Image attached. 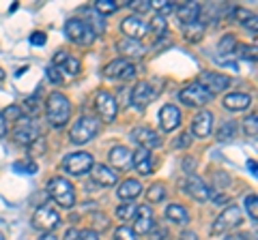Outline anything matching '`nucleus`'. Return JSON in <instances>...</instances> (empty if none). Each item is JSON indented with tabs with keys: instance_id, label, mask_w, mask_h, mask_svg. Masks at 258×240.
<instances>
[{
	"instance_id": "obj_31",
	"label": "nucleus",
	"mask_w": 258,
	"mask_h": 240,
	"mask_svg": "<svg viewBox=\"0 0 258 240\" xmlns=\"http://www.w3.org/2000/svg\"><path fill=\"white\" fill-rule=\"evenodd\" d=\"M164 197H166V187L161 185V182L151 185V189L147 191V199H149V202H161Z\"/></svg>"
},
{
	"instance_id": "obj_40",
	"label": "nucleus",
	"mask_w": 258,
	"mask_h": 240,
	"mask_svg": "<svg viewBox=\"0 0 258 240\" xmlns=\"http://www.w3.org/2000/svg\"><path fill=\"white\" fill-rule=\"evenodd\" d=\"M149 238L151 240H166L168 238V229L164 225H153L149 231Z\"/></svg>"
},
{
	"instance_id": "obj_3",
	"label": "nucleus",
	"mask_w": 258,
	"mask_h": 240,
	"mask_svg": "<svg viewBox=\"0 0 258 240\" xmlns=\"http://www.w3.org/2000/svg\"><path fill=\"white\" fill-rule=\"evenodd\" d=\"M97 131H99V123L91 116H82V118H78V123H74V127H71L69 140L74 144H78V146H82V144L91 142L95 138Z\"/></svg>"
},
{
	"instance_id": "obj_37",
	"label": "nucleus",
	"mask_w": 258,
	"mask_h": 240,
	"mask_svg": "<svg viewBox=\"0 0 258 240\" xmlns=\"http://www.w3.org/2000/svg\"><path fill=\"white\" fill-rule=\"evenodd\" d=\"M114 240H136V234H134V229L129 225H120L114 231Z\"/></svg>"
},
{
	"instance_id": "obj_2",
	"label": "nucleus",
	"mask_w": 258,
	"mask_h": 240,
	"mask_svg": "<svg viewBox=\"0 0 258 240\" xmlns=\"http://www.w3.org/2000/svg\"><path fill=\"white\" fill-rule=\"evenodd\" d=\"M47 191H50L52 199L60 208H71L76 204V191H74V187H71V182L67 178H60V176L52 178L50 185H47Z\"/></svg>"
},
{
	"instance_id": "obj_41",
	"label": "nucleus",
	"mask_w": 258,
	"mask_h": 240,
	"mask_svg": "<svg viewBox=\"0 0 258 240\" xmlns=\"http://www.w3.org/2000/svg\"><path fill=\"white\" fill-rule=\"evenodd\" d=\"M62 69L67 71L69 75H78V73H80V62H78L76 58H71V56H69V58L62 62Z\"/></svg>"
},
{
	"instance_id": "obj_52",
	"label": "nucleus",
	"mask_w": 258,
	"mask_h": 240,
	"mask_svg": "<svg viewBox=\"0 0 258 240\" xmlns=\"http://www.w3.org/2000/svg\"><path fill=\"white\" fill-rule=\"evenodd\" d=\"M179 240H198V234H194V231H189V229H185V231H181V236H179Z\"/></svg>"
},
{
	"instance_id": "obj_8",
	"label": "nucleus",
	"mask_w": 258,
	"mask_h": 240,
	"mask_svg": "<svg viewBox=\"0 0 258 240\" xmlns=\"http://www.w3.org/2000/svg\"><path fill=\"white\" fill-rule=\"evenodd\" d=\"M60 214L50 206H39L35 214H32V225L41 231H52L54 227H58Z\"/></svg>"
},
{
	"instance_id": "obj_14",
	"label": "nucleus",
	"mask_w": 258,
	"mask_h": 240,
	"mask_svg": "<svg viewBox=\"0 0 258 240\" xmlns=\"http://www.w3.org/2000/svg\"><path fill=\"white\" fill-rule=\"evenodd\" d=\"M132 140L136 144H140V148H157L159 144H161V138H159V133H155L153 129H149V127H136V129L132 131Z\"/></svg>"
},
{
	"instance_id": "obj_24",
	"label": "nucleus",
	"mask_w": 258,
	"mask_h": 240,
	"mask_svg": "<svg viewBox=\"0 0 258 240\" xmlns=\"http://www.w3.org/2000/svg\"><path fill=\"white\" fill-rule=\"evenodd\" d=\"M176 15H179V22L183 24V26L198 22L200 5H198V3H194V0H189V3H183L181 7H176Z\"/></svg>"
},
{
	"instance_id": "obj_15",
	"label": "nucleus",
	"mask_w": 258,
	"mask_h": 240,
	"mask_svg": "<svg viewBox=\"0 0 258 240\" xmlns=\"http://www.w3.org/2000/svg\"><path fill=\"white\" fill-rule=\"evenodd\" d=\"M106 75L108 77H116V79H125V82H127V79H134L136 67L129 60L118 58V60H112L110 65L106 67Z\"/></svg>"
},
{
	"instance_id": "obj_33",
	"label": "nucleus",
	"mask_w": 258,
	"mask_h": 240,
	"mask_svg": "<svg viewBox=\"0 0 258 240\" xmlns=\"http://www.w3.org/2000/svg\"><path fill=\"white\" fill-rule=\"evenodd\" d=\"M235 45H237L235 35H224L222 41H220V45H217V52H220V54H232Z\"/></svg>"
},
{
	"instance_id": "obj_47",
	"label": "nucleus",
	"mask_w": 258,
	"mask_h": 240,
	"mask_svg": "<svg viewBox=\"0 0 258 240\" xmlns=\"http://www.w3.org/2000/svg\"><path fill=\"white\" fill-rule=\"evenodd\" d=\"M45 41H47L45 33H39V30H37V33L30 35V43H32V45H45Z\"/></svg>"
},
{
	"instance_id": "obj_12",
	"label": "nucleus",
	"mask_w": 258,
	"mask_h": 240,
	"mask_svg": "<svg viewBox=\"0 0 258 240\" xmlns=\"http://www.w3.org/2000/svg\"><path fill=\"white\" fill-rule=\"evenodd\" d=\"M120 30L125 33V39H134V41H140V39L147 35V22H142L138 15H129L120 24Z\"/></svg>"
},
{
	"instance_id": "obj_49",
	"label": "nucleus",
	"mask_w": 258,
	"mask_h": 240,
	"mask_svg": "<svg viewBox=\"0 0 258 240\" xmlns=\"http://www.w3.org/2000/svg\"><path fill=\"white\" fill-rule=\"evenodd\" d=\"M67 58H69V54H67V52H62V50H60V52H56V54H54V67H62V62L67 60Z\"/></svg>"
},
{
	"instance_id": "obj_56",
	"label": "nucleus",
	"mask_w": 258,
	"mask_h": 240,
	"mask_svg": "<svg viewBox=\"0 0 258 240\" xmlns=\"http://www.w3.org/2000/svg\"><path fill=\"white\" fill-rule=\"evenodd\" d=\"M41 240H58V238H56V236H54V234H45V236H43V238H41Z\"/></svg>"
},
{
	"instance_id": "obj_22",
	"label": "nucleus",
	"mask_w": 258,
	"mask_h": 240,
	"mask_svg": "<svg viewBox=\"0 0 258 240\" xmlns=\"http://www.w3.org/2000/svg\"><path fill=\"white\" fill-rule=\"evenodd\" d=\"M108 159L112 167H118V170H129L132 167V153H129V148L125 146H114L108 153Z\"/></svg>"
},
{
	"instance_id": "obj_28",
	"label": "nucleus",
	"mask_w": 258,
	"mask_h": 240,
	"mask_svg": "<svg viewBox=\"0 0 258 240\" xmlns=\"http://www.w3.org/2000/svg\"><path fill=\"white\" fill-rule=\"evenodd\" d=\"M203 33H205V24L203 22H194V24L183 26V35H185L187 41H200V39H203Z\"/></svg>"
},
{
	"instance_id": "obj_4",
	"label": "nucleus",
	"mask_w": 258,
	"mask_h": 240,
	"mask_svg": "<svg viewBox=\"0 0 258 240\" xmlns=\"http://www.w3.org/2000/svg\"><path fill=\"white\" fill-rule=\"evenodd\" d=\"M64 33H67V37L78 45H91L97 39V35L93 33V28L88 26V22L80 20V18L69 20L67 24H64Z\"/></svg>"
},
{
	"instance_id": "obj_30",
	"label": "nucleus",
	"mask_w": 258,
	"mask_h": 240,
	"mask_svg": "<svg viewBox=\"0 0 258 240\" xmlns=\"http://www.w3.org/2000/svg\"><path fill=\"white\" fill-rule=\"evenodd\" d=\"M235 133H237V125L228 120V123H224L220 127V131H217V140H220V142H228V140L235 138Z\"/></svg>"
},
{
	"instance_id": "obj_57",
	"label": "nucleus",
	"mask_w": 258,
	"mask_h": 240,
	"mask_svg": "<svg viewBox=\"0 0 258 240\" xmlns=\"http://www.w3.org/2000/svg\"><path fill=\"white\" fill-rule=\"evenodd\" d=\"M0 79H5V71L3 69H0Z\"/></svg>"
},
{
	"instance_id": "obj_44",
	"label": "nucleus",
	"mask_w": 258,
	"mask_h": 240,
	"mask_svg": "<svg viewBox=\"0 0 258 240\" xmlns=\"http://www.w3.org/2000/svg\"><path fill=\"white\" fill-rule=\"evenodd\" d=\"M136 13H149L151 11V3H147V0H136V3H127Z\"/></svg>"
},
{
	"instance_id": "obj_25",
	"label": "nucleus",
	"mask_w": 258,
	"mask_h": 240,
	"mask_svg": "<svg viewBox=\"0 0 258 240\" xmlns=\"http://www.w3.org/2000/svg\"><path fill=\"white\" fill-rule=\"evenodd\" d=\"M224 105L226 109H232V111H241L252 105V97L243 92H232V94H226L224 97Z\"/></svg>"
},
{
	"instance_id": "obj_32",
	"label": "nucleus",
	"mask_w": 258,
	"mask_h": 240,
	"mask_svg": "<svg viewBox=\"0 0 258 240\" xmlns=\"http://www.w3.org/2000/svg\"><path fill=\"white\" fill-rule=\"evenodd\" d=\"M147 28L151 30V33H153V35H157V37H161V35H164V33H166L168 24H166V20H164V18H159V15H155V18H153V20H151V24H149V26H147Z\"/></svg>"
},
{
	"instance_id": "obj_54",
	"label": "nucleus",
	"mask_w": 258,
	"mask_h": 240,
	"mask_svg": "<svg viewBox=\"0 0 258 240\" xmlns=\"http://www.w3.org/2000/svg\"><path fill=\"white\" fill-rule=\"evenodd\" d=\"M224 240H249L247 234H241V231H237V234H230V236H226Z\"/></svg>"
},
{
	"instance_id": "obj_43",
	"label": "nucleus",
	"mask_w": 258,
	"mask_h": 240,
	"mask_svg": "<svg viewBox=\"0 0 258 240\" xmlns=\"http://www.w3.org/2000/svg\"><path fill=\"white\" fill-rule=\"evenodd\" d=\"M243 127H245V133L252 135V138H256V114H249L245 120H243Z\"/></svg>"
},
{
	"instance_id": "obj_48",
	"label": "nucleus",
	"mask_w": 258,
	"mask_h": 240,
	"mask_svg": "<svg viewBox=\"0 0 258 240\" xmlns=\"http://www.w3.org/2000/svg\"><path fill=\"white\" fill-rule=\"evenodd\" d=\"M80 240H99V234L95 229H84L80 231Z\"/></svg>"
},
{
	"instance_id": "obj_29",
	"label": "nucleus",
	"mask_w": 258,
	"mask_h": 240,
	"mask_svg": "<svg viewBox=\"0 0 258 240\" xmlns=\"http://www.w3.org/2000/svg\"><path fill=\"white\" fill-rule=\"evenodd\" d=\"M136 212H138V206H136L134 202H125V204H120V206L116 208V217H118V219H123V221L134 219V217H136Z\"/></svg>"
},
{
	"instance_id": "obj_38",
	"label": "nucleus",
	"mask_w": 258,
	"mask_h": 240,
	"mask_svg": "<svg viewBox=\"0 0 258 240\" xmlns=\"http://www.w3.org/2000/svg\"><path fill=\"white\" fill-rule=\"evenodd\" d=\"M13 170L15 172H26V174H37V163L30 161V159L28 161H18L13 165Z\"/></svg>"
},
{
	"instance_id": "obj_26",
	"label": "nucleus",
	"mask_w": 258,
	"mask_h": 240,
	"mask_svg": "<svg viewBox=\"0 0 258 240\" xmlns=\"http://www.w3.org/2000/svg\"><path fill=\"white\" fill-rule=\"evenodd\" d=\"M140 193H142V185L138 180H134V178L123 180L120 182V187H118V197L125 199V202H132V199H136Z\"/></svg>"
},
{
	"instance_id": "obj_46",
	"label": "nucleus",
	"mask_w": 258,
	"mask_h": 240,
	"mask_svg": "<svg viewBox=\"0 0 258 240\" xmlns=\"http://www.w3.org/2000/svg\"><path fill=\"white\" fill-rule=\"evenodd\" d=\"M232 15H235V18H237V22H247V20H252L254 18V15L252 13H249L247 9H241V7H237V9H232Z\"/></svg>"
},
{
	"instance_id": "obj_20",
	"label": "nucleus",
	"mask_w": 258,
	"mask_h": 240,
	"mask_svg": "<svg viewBox=\"0 0 258 240\" xmlns=\"http://www.w3.org/2000/svg\"><path fill=\"white\" fill-rule=\"evenodd\" d=\"M136 225H134V234H149L151 227L155 225L153 223V210L149 206H138V212H136Z\"/></svg>"
},
{
	"instance_id": "obj_7",
	"label": "nucleus",
	"mask_w": 258,
	"mask_h": 240,
	"mask_svg": "<svg viewBox=\"0 0 258 240\" xmlns=\"http://www.w3.org/2000/svg\"><path fill=\"white\" fill-rule=\"evenodd\" d=\"M179 99L185 103V105H191V107H198V105H205L213 99V94L207 90L205 86L200 84H189L187 88H183L179 92Z\"/></svg>"
},
{
	"instance_id": "obj_53",
	"label": "nucleus",
	"mask_w": 258,
	"mask_h": 240,
	"mask_svg": "<svg viewBox=\"0 0 258 240\" xmlns=\"http://www.w3.org/2000/svg\"><path fill=\"white\" fill-rule=\"evenodd\" d=\"M64 240H80V231L78 229H67V234H64Z\"/></svg>"
},
{
	"instance_id": "obj_23",
	"label": "nucleus",
	"mask_w": 258,
	"mask_h": 240,
	"mask_svg": "<svg viewBox=\"0 0 258 240\" xmlns=\"http://www.w3.org/2000/svg\"><path fill=\"white\" fill-rule=\"evenodd\" d=\"M132 167H136V170H138L140 174H151V170H153L151 150L138 148L136 153H132Z\"/></svg>"
},
{
	"instance_id": "obj_13",
	"label": "nucleus",
	"mask_w": 258,
	"mask_h": 240,
	"mask_svg": "<svg viewBox=\"0 0 258 240\" xmlns=\"http://www.w3.org/2000/svg\"><path fill=\"white\" fill-rule=\"evenodd\" d=\"M155 88H153L149 82H138L136 84V88L132 90V105L134 107H138V109H142V107H147L149 103L155 99Z\"/></svg>"
},
{
	"instance_id": "obj_6",
	"label": "nucleus",
	"mask_w": 258,
	"mask_h": 240,
	"mask_svg": "<svg viewBox=\"0 0 258 240\" xmlns=\"http://www.w3.org/2000/svg\"><path fill=\"white\" fill-rule=\"evenodd\" d=\"M93 165H95L93 157L88 153H71V155L64 157V161H62V167L71 176H84V174L91 172Z\"/></svg>"
},
{
	"instance_id": "obj_5",
	"label": "nucleus",
	"mask_w": 258,
	"mask_h": 240,
	"mask_svg": "<svg viewBox=\"0 0 258 240\" xmlns=\"http://www.w3.org/2000/svg\"><path fill=\"white\" fill-rule=\"evenodd\" d=\"M241 225V210L232 204L228 208H224V212L213 221V225H211V234L217 236V234H224V231H228L230 227H237Z\"/></svg>"
},
{
	"instance_id": "obj_45",
	"label": "nucleus",
	"mask_w": 258,
	"mask_h": 240,
	"mask_svg": "<svg viewBox=\"0 0 258 240\" xmlns=\"http://www.w3.org/2000/svg\"><path fill=\"white\" fill-rule=\"evenodd\" d=\"M39 105H41V99H39V94H32V97L26 99V111H30V114H35V111L39 109Z\"/></svg>"
},
{
	"instance_id": "obj_55",
	"label": "nucleus",
	"mask_w": 258,
	"mask_h": 240,
	"mask_svg": "<svg viewBox=\"0 0 258 240\" xmlns=\"http://www.w3.org/2000/svg\"><path fill=\"white\" fill-rule=\"evenodd\" d=\"M247 167H249V172L256 176V161H247Z\"/></svg>"
},
{
	"instance_id": "obj_27",
	"label": "nucleus",
	"mask_w": 258,
	"mask_h": 240,
	"mask_svg": "<svg viewBox=\"0 0 258 240\" xmlns=\"http://www.w3.org/2000/svg\"><path fill=\"white\" fill-rule=\"evenodd\" d=\"M166 217L170 221H174V223H181V225H185V223L189 221L187 210H185L183 206H179V204H170V206H168L166 208Z\"/></svg>"
},
{
	"instance_id": "obj_9",
	"label": "nucleus",
	"mask_w": 258,
	"mask_h": 240,
	"mask_svg": "<svg viewBox=\"0 0 258 240\" xmlns=\"http://www.w3.org/2000/svg\"><path fill=\"white\" fill-rule=\"evenodd\" d=\"M95 107H97V114H99V118L103 120V123H112L118 114L116 99L112 97L110 92H103V90L95 94Z\"/></svg>"
},
{
	"instance_id": "obj_35",
	"label": "nucleus",
	"mask_w": 258,
	"mask_h": 240,
	"mask_svg": "<svg viewBox=\"0 0 258 240\" xmlns=\"http://www.w3.org/2000/svg\"><path fill=\"white\" fill-rule=\"evenodd\" d=\"M151 9H157V11H159V18L166 20V15L174 9V5H172V3H166V0H153V3H151Z\"/></svg>"
},
{
	"instance_id": "obj_18",
	"label": "nucleus",
	"mask_w": 258,
	"mask_h": 240,
	"mask_svg": "<svg viewBox=\"0 0 258 240\" xmlns=\"http://www.w3.org/2000/svg\"><path fill=\"white\" fill-rule=\"evenodd\" d=\"M213 129V114L211 111H198V116H194L191 120V133L196 135V138H207L209 133Z\"/></svg>"
},
{
	"instance_id": "obj_51",
	"label": "nucleus",
	"mask_w": 258,
	"mask_h": 240,
	"mask_svg": "<svg viewBox=\"0 0 258 240\" xmlns=\"http://www.w3.org/2000/svg\"><path fill=\"white\" fill-rule=\"evenodd\" d=\"M7 131H9V125H7V120L3 116V111H0V138H5Z\"/></svg>"
},
{
	"instance_id": "obj_16",
	"label": "nucleus",
	"mask_w": 258,
	"mask_h": 240,
	"mask_svg": "<svg viewBox=\"0 0 258 240\" xmlns=\"http://www.w3.org/2000/svg\"><path fill=\"white\" fill-rule=\"evenodd\" d=\"M183 187H185V191H187V195L191 199H196V202H205V199H209V189L196 174H189L187 178H185Z\"/></svg>"
},
{
	"instance_id": "obj_39",
	"label": "nucleus",
	"mask_w": 258,
	"mask_h": 240,
	"mask_svg": "<svg viewBox=\"0 0 258 240\" xmlns=\"http://www.w3.org/2000/svg\"><path fill=\"white\" fill-rule=\"evenodd\" d=\"M3 116H5V120H7V125L13 123V120L18 123V120L22 118V109H20V107H15V105H11V107H7V109L3 111Z\"/></svg>"
},
{
	"instance_id": "obj_42",
	"label": "nucleus",
	"mask_w": 258,
	"mask_h": 240,
	"mask_svg": "<svg viewBox=\"0 0 258 240\" xmlns=\"http://www.w3.org/2000/svg\"><path fill=\"white\" fill-rule=\"evenodd\" d=\"M45 73H47V79H50L52 84H62V73H60V69H58V67L50 65Z\"/></svg>"
},
{
	"instance_id": "obj_50",
	"label": "nucleus",
	"mask_w": 258,
	"mask_h": 240,
	"mask_svg": "<svg viewBox=\"0 0 258 240\" xmlns=\"http://www.w3.org/2000/svg\"><path fill=\"white\" fill-rule=\"evenodd\" d=\"M189 144H191V140H189V135H187V133H181V138H179V140H176V142H174V146H176V148H187V146H189Z\"/></svg>"
},
{
	"instance_id": "obj_17",
	"label": "nucleus",
	"mask_w": 258,
	"mask_h": 240,
	"mask_svg": "<svg viewBox=\"0 0 258 240\" xmlns=\"http://www.w3.org/2000/svg\"><path fill=\"white\" fill-rule=\"evenodd\" d=\"M159 125L161 129H164V133L168 131H174L176 127L181 125V111L176 105H164L159 109Z\"/></svg>"
},
{
	"instance_id": "obj_11",
	"label": "nucleus",
	"mask_w": 258,
	"mask_h": 240,
	"mask_svg": "<svg viewBox=\"0 0 258 240\" xmlns=\"http://www.w3.org/2000/svg\"><path fill=\"white\" fill-rule=\"evenodd\" d=\"M198 84L205 86L209 92H220V90H226L230 86V77L228 75H222V73H215V71H207L198 77Z\"/></svg>"
},
{
	"instance_id": "obj_1",
	"label": "nucleus",
	"mask_w": 258,
	"mask_h": 240,
	"mask_svg": "<svg viewBox=\"0 0 258 240\" xmlns=\"http://www.w3.org/2000/svg\"><path fill=\"white\" fill-rule=\"evenodd\" d=\"M45 114L52 127H64L71 116V103L60 92H52L45 103Z\"/></svg>"
},
{
	"instance_id": "obj_36",
	"label": "nucleus",
	"mask_w": 258,
	"mask_h": 240,
	"mask_svg": "<svg viewBox=\"0 0 258 240\" xmlns=\"http://www.w3.org/2000/svg\"><path fill=\"white\" fill-rule=\"evenodd\" d=\"M245 208H247V212H249V217H252V221L256 223V219H258V197L254 193L245 197Z\"/></svg>"
},
{
	"instance_id": "obj_21",
	"label": "nucleus",
	"mask_w": 258,
	"mask_h": 240,
	"mask_svg": "<svg viewBox=\"0 0 258 240\" xmlns=\"http://www.w3.org/2000/svg\"><path fill=\"white\" fill-rule=\"evenodd\" d=\"M116 50H118V54L127 56V58L129 56H132V58H142V56L147 54V47H144L140 41H134V39H120L116 43Z\"/></svg>"
},
{
	"instance_id": "obj_10",
	"label": "nucleus",
	"mask_w": 258,
	"mask_h": 240,
	"mask_svg": "<svg viewBox=\"0 0 258 240\" xmlns=\"http://www.w3.org/2000/svg\"><path fill=\"white\" fill-rule=\"evenodd\" d=\"M13 138L18 144H32L35 140H39V127L35 120H30V118H20L18 120V127H15V131H13Z\"/></svg>"
},
{
	"instance_id": "obj_34",
	"label": "nucleus",
	"mask_w": 258,
	"mask_h": 240,
	"mask_svg": "<svg viewBox=\"0 0 258 240\" xmlns=\"http://www.w3.org/2000/svg\"><path fill=\"white\" fill-rule=\"evenodd\" d=\"M118 9L116 3H112V0H97L95 3V11L101 13V15H108V13H114Z\"/></svg>"
},
{
	"instance_id": "obj_19",
	"label": "nucleus",
	"mask_w": 258,
	"mask_h": 240,
	"mask_svg": "<svg viewBox=\"0 0 258 240\" xmlns=\"http://www.w3.org/2000/svg\"><path fill=\"white\" fill-rule=\"evenodd\" d=\"M91 176L97 185H103V187H112V185H116V180H118V174L108 165H93Z\"/></svg>"
}]
</instances>
